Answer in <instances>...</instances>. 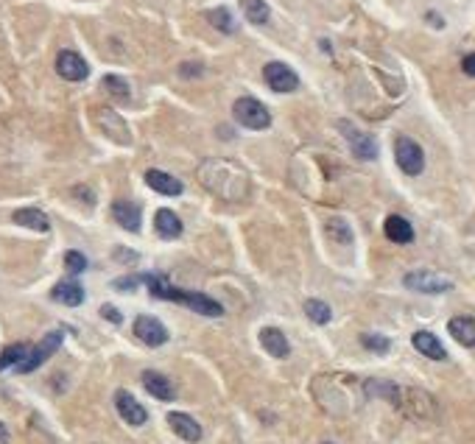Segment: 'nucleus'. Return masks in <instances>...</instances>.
<instances>
[{
  "instance_id": "f03ea898",
  "label": "nucleus",
  "mask_w": 475,
  "mask_h": 444,
  "mask_svg": "<svg viewBox=\"0 0 475 444\" xmlns=\"http://www.w3.org/2000/svg\"><path fill=\"white\" fill-rule=\"evenodd\" d=\"M143 283H146V288H149V293H151V296L179 302V305H185V308H190V311L201 313V316H210V318L224 316V308L216 302V299H213V296H207V293L174 288L168 280H165V277H159V274H149V277H143Z\"/></svg>"
},
{
  "instance_id": "f704fd0d",
  "label": "nucleus",
  "mask_w": 475,
  "mask_h": 444,
  "mask_svg": "<svg viewBox=\"0 0 475 444\" xmlns=\"http://www.w3.org/2000/svg\"><path fill=\"white\" fill-rule=\"evenodd\" d=\"M190 73H193V76H199V73H201V67H190V64H185V67H182V76H190Z\"/></svg>"
},
{
  "instance_id": "a211bd4d",
  "label": "nucleus",
  "mask_w": 475,
  "mask_h": 444,
  "mask_svg": "<svg viewBox=\"0 0 475 444\" xmlns=\"http://www.w3.org/2000/svg\"><path fill=\"white\" fill-rule=\"evenodd\" d=\"M51 296H54V302H59V305L79 308V305L84 302V288L79 286L76 280H62V283H56V286H54Z\"/></svg>"
},
{
  "instance_id": "2eb2a0df",
  "label": "nucleus",
  "mask_w": 475,
  "mask_h": 444,
  "mask_svg": "<svg viewBox=\"0 0 475 444\" xmlns=\"http://www.w3.org/2000/svg\"><path fill=\"white\" fill-rule=\"evenodd\" d=\"M146 185H149L151 191L162 193V196H182V191H185L176 176H171V173H165V171H157V168L146 171Z\"/></svg>"
},
{
  "instance_id": "a878e982",
  "label": "nucleus",
  "mask_w": 475,
  "mask_h": 444,
  "mask_svg": "<svg viewBox=\"0 0 475 444\" xmlns=\"http://www.w3.org/2000/svg\"><path fill=\"white\" fill-rule=\"evenodd\" d=\"M305 316L311 318L314 324H327V321L333 318V311H330V305L321 302V299H308V302H305Z\"/></svg>"
},
{
  "instance_id": "7c9ffc66",
  "label": "nucleus",
  "mask_w": 475,
  "mask_h": 444,
  "mask_svg": "<svg viewBox=\"0 0 475 444\" xmlns=\"http://www.w3.org/2000/svg\"><path fill=\"white\" fill-rule=\"evenodd\" d=\"M361 344L366 349H372V352H380V355L389 352V347H391L389 338H386V335H378V333H364V335H361Z\"/></svg>"
},
{
  "instance_id": "6ab92c4d",
  "label": "nucleus",
  "mask_w": 475,
  "mask_h": 444,
  "mask_svg": "<svg viewBox=\"0 0 475 444\" xmlns=\"http://www.w3.org/2000/svg\"><path fill=\"white\" fill-rule=\"evenodd\" d=\"M143 385H146V391H149L151 397H157V400H162V403H168V400H174V397H176V391H174L171 380H168L165 375L154 372V369L143 372Z\"/></svg>"
},
{
  "instance_id": "cd10ccee",
  "label": "nucleus",
  "mask_w": 475,
  "mask_h": 444,
  "mask_svg": "<svg viewBox=\"0 0 475 444\" xmlns=\"http://www.w3.org/2000/svg\"><path fill=\"white\" fill-rule=\"evenodd\" d=\"M324 229H327V235H330L333 241H339V243H349V241H352V232H349V226L341 221V218H330Z\"/></svg>"
},
{
  "instance_id": "0eeeda50",
  "label": "nucleus",
  "mask_w": 475,
  "mask_h": 444,
  "mask_svg": "<svg viewBox=\"0 0 475 444\" xmlns=\"http://www.w3.org/2000/svg\"><path fill=\"white\" fill-rule=\"evenodd\" d=\"M263 79L274 93H294L299 90V76L283 62H269L263 67Z\"/></svg>"
},
{
  "instance_id": "f8f14e48",
  "label": "nucleus",
  "mask_w": 475,
  "mask_h": 444,
  "mask_svg": "<svg viewBox=\"0 0 475 444\" xmlns=\"http://www.w3.org/2000/svg\"><path fill=\"white\" fill-rule=\"evenodd\" d=\"M406 288L419 291V293H444L450 291V280H444L439 274H431V271H411L406 274Z\"/></svg>"
},
{
  "instance_id": "4468645a",
  "label": "nucleus",
  "mask_w": 475,
  "mask_h": 444,
  "mask_svg": "<svg viewBox=\"0 0 475 444\" xmlns=\"http://www.w3.org/2000/svg\"><path fill=\"white\" fill-rule=\"evenodd\" d=\"M112 218L121 223L126 232H140V223H143L140 207L134 201H124V198L112 204Z\"/></svg>"
},
{
  "instance_id": "b1692460",
  "label": "nucleus",
  "mask_w": 475,
  "mask_h": 444,
  "mask_svg": "<svg viewBox=\"0 0 475 444\" xmlns=\"http://www.w3.org/2000/svg\"><path fill=\"white\" fill-rule=\"evenodd\" d=\"M241 6H244L246 20L254 23V26H266V23H269V17H271V11H269V3H266V0H244Z\"/></svg>"
},
{
  "instance_id": "4be33fe9",
  "label": "nucleus",
  "mask_w": 475,
  "mask_h": 444,
  "mask_svg": "<svg viewBox=\"0 0 475 444\" xmlns=\"http://www.w3.org/2000/svg\"><path fill=\"white\" fill-rule=\"evenodd\" d=\"M383 229H386L389 241H394V243H411L414 241V226L403 216H389Z\"/></svg>"
},
{
  "instance_id": "39448f33",
  "label": "nucleus",
  "mask_w": 475,
  "mask_h": 444,
  "mask_svg": "<svg viewBox=\"0 0 475 444\" xmlns=\"http://www.w3.org/2000/svg\"><path fill=\"white\" fill-rule=\"evenodd\" d=\"M394 159L397 165L409 173V176H419L422 168H425V154H422V146L411 140V137H397L394 143Z\"/></svg>"
},
{
  "instance_id": "423d86ee",
  "label": "nucleus",
  "mask_w": 475,
  "mask_h": 444,
  "mask_svg": "<svg viewBox=\"0 0 475 444\" xmlns=\"http://www.w3.org/2000/svg\"><path fill=\"white\" fill-rule=\"evenodd\" d=\"M62 338L64 335L59 333V330H56V333H48L36 347L29 349V355H26V360L17 366V372H20V375H29V372H34V369H39V366H42L56 349L62 347Z\"/></svg>"
},
{
  "instance_id": "f257e3e1",
  "label": "nucleus",
  "mask_w": 475,
  "mask_h": 444,
  "mask_svg": "<svg viewBox=\"0 0 475 444\" xmlns=\"http://www.w3.org/2000/svg\"><path fill=\"white\" fill-rule=\"evenodd\" d=\"M199 182L210 193L226 201H241L249 193V176L238 162L229 159H204L199 168Z\"/></svg>"
},
{
  "instance_id": "bb28decb",
  "label": "nucleus",
  "mask_w": 475,
  "mask_h": 444,
  "mask_svg": "<svg viewBox=\"0 0 475 444\" xmlns=\"http://www.w3.org/2000/svg\"><path fill=\"white\" fill-rule=\"evenodd\" d=\"M98 121H101V126H104V131H106V134H112L115 140H118L115 128L126 131V126H124V121H121V118H118V115H115L112 109H101V112H98ZM126 134H129V131H126Z\"/></svg>"
},
{
  "instance_id": "9b49d317",
  "label": "nucleus",
  "mask_w": 475,
  "mask_h": 444,
  "mask_svg": "<svg viewBox=\"0 0 475 444\" xmlns=\"http://www.w3.org/2000/svg\"><path fill=\"white\" fill-rule=\"evenodd\" d=\"M339 128H341V134L347 137V143L352 146V154H355L358 159H375L378 157V146H375V140H372L369 134H364V131H358L355 126H349L347 121H341Z\"/></svg>"
},
{
  "instance_id": "ddd939ff",
  "label": "nucleus",
  "mask_w": 475,
  "mask_h": 444,
  "mask_svg": "<svg viewBox=\"0 0 475 444\" xmlns=\"http://www.w3.org/2000/svg\"><path fill=\"white\" fill-rule=\"evenodd\" d=\"M168 425H171V430L179 436V439H185V442H199L201 439V425L188 416V413L182 411H171L168 413Z\"/></svg>"
},
{
  "instance_id": "20e7f679",
  "label": "nucleus",
  "mask_w": 475,
  "mask_h": 444,
  "mask_svg": "<svg viewBox=\"0 0 475 444\" xmlns=\"http://www.w3.org/2000/svg\"><path fill=\"white\" fill-rule=\"evenodd\" d=\"M397 405L409 413L411 419L428 422V419L436 416V400H434L428 391H422V388H400V400H397Z\"/></svg>"
},
{
  "instance_id": "473e14b6",
  "label": "nucleus",
  "mask_w": 475,
  "mask_h": 444,
  "mask_svg": "<svg viewBox=\"0 0 475 444\" xmlns=\"http://www.w3.org/2000/svg\"><path fill=\"white\" fill-rule=\"evenodd\" d=\"M101 316H104V318H109V321H112V324H121V313H118V311H115V308H109V305H104V308H101Z\"/></svg>"
},
{
  "instance_id": "6e6552de",
  "label": "nucleus",
  "mask_w": 475,
  "mask_h": 444,
  "mask_svg": "<svg viewBox=\"0 0 475 444\" xmlns=\"http://www.w3.org/2000/svg\"><path fill=\"white\" fill-rule=\"evenodd\" d=\"M134 335H137L146 347H162V344L168 341V330H165V324L154 316L134 318Z\"/></svg>"
},
{
  "instance_id": "c756f323",
  "label": "nucleus",
  "mask_w": 475,
  "mask_h": 444,
  "mask_svg": "<svg viewBox=\"0 0 475 444\" xmlns=\"http://www.w3.org/2000/svg\"><path fill=\"white\" fill-rule=\"evenodd\" d=\"M210 23L224 34H235V23H232V17H229V11L226 9H216V11H210Z\"/></svg>"
},
{
  "instance_id": "393cba45",
  "label": "nucleus",
  "mask_w": 475,
  "mask_h": 444,
  "mask_svg": "<svg viewBox=\"0 0 475 444\" xmlns=\"http://www.w3.org/2000/svg\"><path fill=\"white\" fill-rule=\"evenodd\" d=\"M26 355H29V344H11V347H6L0 352V372L3 369H17L23 360H26Z\"/></svg>"
},
{
  "instance_id": "2f4dec72",
  "label": "nucleus",
  "mask_w": 475,
  "mask_h": 444,
  "mask_svg": "<svg viewBox=\"0 0 475 444\" xmlns=\"http://www.w3.org/2000/svg\"><path fill=\"white\" fill-rule=\"evenodd\" d=\"M64 266H67L70 274H81L87 268V257L81 252H76V249H70V252L64 254Z\"/></svg>"
},
{
  "instance_id": "aec40b11",
  "label": "nucleus",
  "mask_w": 475,
  "mask_h": 444,
  "mask_svg": "<svg viewBox=\"0 0 475 444\" xmlns=\"http://www.w3.org/2000/svg\"><path fill=\"white\" fill-rule=\"evenodd\" d=\"M11 221L17 223V226L34 229V232H51L48 216H45L42 210H36V207H23V210H17V213L11 216Z\"/></svg>"
},
{
  "instance_id": "5701e85b",
  "label": "nucleus",
  "mask_w": 475,
  "mask_h": 444,
  "mask_svg": "<svg viewBox=\"0 0 475 444\" xmlns=\"http://www.w3.org/2000/svg\"><path fill=\"white\" fill-rule=\"evenodd\" d=\"M154 229H157L162 238H179L182 235V221H179V216L174 213V210H157V216H154Z\"/></svg>"
},
{
  "instance_id": "dca6fc26",
  "label": "nucleus",
  "mask_w": 475,
  "mask_h": 444,
  "mask_svg": "<svg viewBox=\"0 0 475 444\" xmlns=\"http://www.w3.org/2000/svg\"><path fill=\"white\" fill-rule=\"evenodd\" d=\"M411 344L416 347L419 355H425V358H431V360H444L447 358V352H444L442 341L434 335V333H428V330H419V333H414Z\"/></svg>"
},
{
  "instance_id": "f3484780",
  "label": "nucleus",
  "mask_w": 475,
  "mask_h": 444,
  "mask_svg": "<svg viewBox=\"0 0 475 444\" xmlns=\"http://www.w3.org/2000/svg\"><path fill=\"white\" fill-rule=\"evenodd\" d=\"M260 344H263V349H266L271 358H288V355H291L288 338L283 335V330H277V327H263V330H260Z\"/></svg>"
},
{
  "instance_id": "7ed1b4c3",
  "label": "nucleus",
  "mask_w": 475,
  "mask_h": 444,
  "mask_svg": "<svg viewBox=\"0 0 475 444\" xmlns=\"http://www.w3.org/2000/svg\"><path fill=\"white\" fill-rule=\"evenodd\" d=\"M232 115H235V121L241 123V126L246 128H254V131H263V128L271 126V115H269V109L257 101V98H238L235 101V106H232Z\"/></svg>"
},
{
  "instance_id": "c9c22d12",
  "label": "nucleus",
  "mask_w": 475,
  "mask_h": 444,
  "mask_svg": "<svg viewBox=\"0 0 475 444\" xmlns=\"http://www.w3.org/2000/svg\"><path fill=\"white\" fill-rule=\"evenodd\" d=\"M6 442H9V428L0 422V444H6Z\"/></svg>"
},
{
  "instance_id": "412c9836",
  "label": "nucleus",
  "mask_w": 475,
  "mask_h": 444,
  "mask_svg": "<svg viewBox=\"0 0 475 444\" xmlns=\"http://www.w3.org/2000/svg\"><path fill=\"white\" fill-rule=\"evenodd\" d=\"M447 330H450V335H453L461 347H475V318H470V316L450 318Z\"/></svg>"
},
{
  "instance_id": "72a5a7b5",
  "label": "nucleus",
  "mask_w": 475,
  "mask_h": 444,
  "mask_svg": "<svg viewBox=\"0 0 475 444\" xmlns=\"http://www.w3.org/2000/svg\"><path fill=\"white\" fill-rule=\"evenodd\" d=\"M461 70H464L467 76H473V79H475V54L464 56V62H461Z\"/></svg>"
},
{
  "instance_id": "1a4fd4ad",
  "label": "nucleus",
  "mask_w": 475,
  "mask_h": 444,
  "mask_svg": "<svg viewBox=\"0 0 475 444\" xmlns=\"http://www.w3.org/2000/svg\"><path fill=\"white\" fill-rule=\"evenodd\" d=\"M115 408L121 413V419L126 422V425H134V428H140V425H146L149 422V411L129 394L126 388H121V391H115Z\"/></svg>"
},
{
  "instance_id": "c85d7f7f",
  "label": "nucleus",
  "mask_w": 475,
  "mask_h": 444,
  "mask_svg": "<svg viewBox=\"0 0 475 444\" xmlns=\"http://www.w3.org/2000/svg\"><path fill=\"white\" fill-rule=\"evenodd\" d=\"M104 87H106L109 96L121 98V101L129 98V84H126V79H121V76H104Z\"/></svg>"
},
{
  "instance_id": "9d476101",
  "label": "nucleus",
  "mask_w": 475,
  "mask_h": 444,
  "mask_svg": "<svg viewBox=\"0 0 475 444\" xmlns=\"http://www.w3.org/2000/svg\"><path fill=\"white\" fill-rule=\"evenodd\" d=\"M56 73L67 81H84L90 76V64L84 62L76 51H59L56 56Z\"/></svg>"
}]
</instances>
